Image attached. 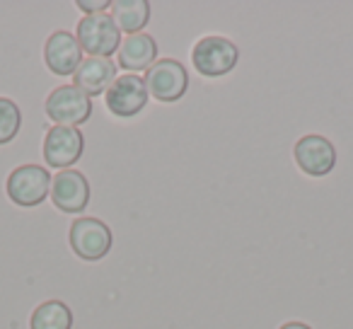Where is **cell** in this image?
<instances>
[{
    "mask_svg": "<svg viewBox=\"0 0 353 329\" xmlns=\"http://www.w3.org/2000/svg\"><path fill=\"white\" fill-rule=\"evenodd\" d=\"M75 39L85 54L94 56V59H112L114 54H119V46H121V30L109 12L85 15L75 27Z\"/></svg>",
    "mask_w": 353,
    "mask_h": 329,
    "instance_id": "obj_1",
    "label": "cell"
},
{
    "mask_svg": "<svg viewBox=\"0 0 353 329\" xmlns=\"http://www.w3.org/2000/svg\"><path fill=\"white\" fill-rule=\"evenodd\" d=\"M237 61H240V49L235 46V41L225 37H203L192 51L194 68L203 78H223L235 70Z\"/></svg>",
    "mask_w": 353,
    "mask_h": 329,
    "instance_id": "obj_2",
    "label": "cell"
},
{
    "mask_svg": "<svg viewBox=\"0 0 353 329\" xmlns=\"http://www.w3.org/2000/svg\"><path fill=\"white\" fill-rule=\"evenodd\" d=\"M51 172L41 165H20L8 177V197L22 208L41 206L51 194Z\"/></svg>",
    "mask_w": 353,
    "mask_h": 329,
    "instance_id": "obj_3",
    "label": "cell"
},
{
    "mask_svg": "<svg viewBox=\"0 0 353 329\" xmlns=\"http://www.w3.org/2000/svg\"><path fill=\"white\" fill-rule=\"evenodd\" d=\"M46 117L56 126L78 128L92 117V99L73 83L61 85V88L51 90V94L46 97Z\"/></svg>",
    "mask_w": 353,
    "mask_h": 329,
    "instance_id": "obj_4",
    "label": "cell"
},
{
    "mask_svg": "<svg viewBox=\"0 0 353 329\" xmlns=\"http://www.w3.org/2000/svg\"><path fill=\"white\" fill-rule=\"evenodd\" d=\"M145 80L148 94L157 99V102H176L182 99L189 88V73L179 61L174 59H160L145 70L143 75Z\"/></svg>",
    "mask_w": 353,
    "mask_h": 329,
    "instance_id": "obj_5",
    "label": "cell"
},
{
    "mask_svg": "<svg viewBox=\"0 0 353 329\" xmlns=\"http://www.w3.org/2000/svg\"><path fill=\"white\" fill-rule=\"evenodd\" d=\"M68 240L75 255L85 261H99L102 257L109 255V250L114 245V235L107 223L90 216L70 223Z\"/></svg>",
    "mask_w": 353,
    "mask_h": 329,
    "instance_id": "obj_6",
    "label": "cell"
},
{
    "mask_svg": "<svg viewBox=\"0 0 353 329\" xmlns=\"http://www.w3.org/2000/svg\"><path fill=\"white\" fill-rule=\"evenodd\" d=\"M85 152V138L80 128L51 126L44 138V160L49 168L70 170Z\"/></svg>",
    "mask_w": 353,
    "mask_h": 329,
    "instance_id": "obj_7",
    "label": "cell"
},
{
    "mask_svg": "<svg viewBox=\"0 0 353 329\" xmlns=\"http://www.w3.org/2000/svg\"><path fill=\"white\" fill-rule=\"evenodd\" d=\"M107 109L119 119H131L141 114L148 104V88L141 75H119L104 92Z\"/></svg>",
    "mask_w": 353,
    "mask_h": 329,
    "instance_id": "obj_8",
    "label": "cell"
},
{
    "mask_svg": "<svg viewBox=\"0 0 353 329\" xmlns=\"http://www.w3.org/2000/svg\"><path fill=\"white\" fill-rule=\"evenodd\" d=\"M293 157L305 175H310V177H324L336 165V148H334V143L329 138L310 133V136H303L295 143Z\"/></svg>",
    "mask_w": 353,
    "mask_h": 329,
    "instance_id": "obj_9",
    "label": "cell"
},
{
    "mask_svg": "<svg viewBox=\"0 0 353 329\" xmlns=\"http://www.w3.org/2000/svg\"><path fill=\"white\" fill-rule=\"evenodd\" d=\"M51 201L63 213H80L90 203V182L78 170H61L51 179Z\"/></svg>",
    "mask_w": 353,
    "mask_h": 329,
    "instance_id": "obj_10",
    "label": "cell"
},
{
    "mask_svg": "<svg viewBox=\"0 0 353 329\" xmlns=\"http://www.w3.org/2000/svg\"><path fill=\"white\" fill-rule=\"evenodd\" d=\"M44 61L54 75H75L83 63V49L70 32H54L44 44Z\"/></svg>",
    "mask_w": 353,
    "mask_h": 329,
    "instance_id": "obj_11",
    "label": "cell"
},
{
    "mask_svg": "<svg viewBox=\"0 0 353 329\" xmlns=\"http://www.w3.org/2000/svg\"><path fill=\"white\" fill-rule=\"evenodd\" d=\"M117 80V63L112 59H83L73 75V85L83 90L88 97L102 94L109 90V85Z\"/></svg>",
    "mask_w": 353,
    "mask_h": 329,
    "instance_id": "obj_12",
    "label": "cell"
},
{
    "mask_svg": "<svg viewBox=\"0 0 353 329\" xmlns=\"http://www.w3.org/2000/svg\"><path fill=\"white\" fill-rule=\"evenodd\" d=\"M157 61V41L150 34H128L121 39L119 46V66L123 70H131V75H138L141 70H148Z\"/></svg>",
    "mask_w": 353,
    "mask_h": 329,
    "instance_id": "obj_13",
    "label": "cell"
},
{
    "mask_svg": "<svg viewBox=\"0 0 353 329\" xmlns=\"http://www.w3.org/2000/svg\"><path fill=\"white\" fill-rule=\"evenodd\" d=\"M117 27L128 34H141L143 27L150 22V3L148 0H117L112 3V12Z\"/></svg>",
    "mask_w": 353,
    "mask_h": 329,
    "instance_id": "obj_14",
    "label": "cell"
},
{
    "mask_svg": "<svg viewBox=\"0 0 353 329\" xmlns=\"http://www.w3.org/2000/svg\"><path fill=\"white\" fill-rule=\"evenodd\" d=\"M32 329H73V312L63 300H46L32 312Z\"/></svg>",
    "mask_w": 353,
    "mask_h": 329,
    "instance_id": "obj_15",
    "label": "cell"
},
{
    "mask_svg": "<svg viewBox=\"0 0 353 329\" xmlns=\"http://www.w3.org/2000/svg\"><path fill=\"white\" fill-rule=\"evenodd\" d=\"M22 126V109L10 97H0V146L15 141Z\"/></svg>",
    "mask_w": 353,
    "mask_h": 329,
    "instance_id": "obj_16",
    "label": "cell"
},
{
    "mask_svg": "<svg viewBox=\"0 0 353 329\" xmlns=\"http://www.w3.org/2000/svg\"><path fill=\"white\" fill-rule=\"evenodd\" d=\"M75 6L83 12H88V15H99V12H104L107 8H112V3H107V0H78Z\"/></svg>",
    "mask_w": 353,
    "mask_h": 329,
    "instance_id": "obj_17",
    "label": "cell"
},
{
    "mask_svg": "<svg viewBox=\"0 0 353 329\" xmlns=\"http://www.w3.org/2000/svg\"><path fill=\"white\" fill-rule=\"evenodd\" d=\"M279 329H312V327L305 322H285V324H281Z\"/></svg>",
    "mask_w": 353,
    "mask_h": 329,
    "instance_id": "obj_18",
    "label": "cell"
}]
</instances>
